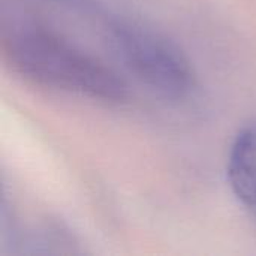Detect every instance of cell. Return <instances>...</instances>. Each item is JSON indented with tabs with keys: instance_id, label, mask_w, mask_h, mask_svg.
<instances>
[{
	"instance_id": "obj_4",
	"label": "cell",
	"mask_w": 256,
	"mask_h": 256,
	"mask_svg": "<svg viewBox=\"0 0 256 256\" xmlns=\"http://www.w3.org/2000/svg\"><path fill=\"white\" fill-rule=\"evenodd\" d=\"M50 2H54V3H58V4H69V6H76L80 4L82 0H50Z\"/></svg>"
},
{
	"instance_id": "obj_2",
	"label": "cell",
	"mask_w": 256,
	"mask_h": 256,
	"mask_svg": "<svg viewBox=\"0 0 256 256\" xmlns=\"http://www.w3.org/2000/svg\"><path fill=\"white\" fill-rule=\"evenodd\" d=\"M111 44L123 64L156 93L184 99L196 76L186 54L168 38L134 22L117 21L110 28Z\"/></svg>"
},
{
	"instance_id": "obj_1",
	"label": "cell",
	"mask_w": 256,
	"mask_h": 256,
	"mask_svg": "<svg viewBox=\"0 0 256 256\" xmlns=\"http://www.w3.org/2000/svg\"><path fill=\"white\" fill-rule=\"evenodd\" d=\"M4 50L12 68L38 86L108 104L128 98L126 82L111 68L48 30L22 28Z\"/></svg>"
},
{
	"instance_id": "obj_3",
	"label": "cell",
	"mask_w": 256,
	"mask_h": 256,
	"mask_svg": "<svg viewBox=\"0 0 256 256\" xmlns=\"http://www.w3.org/2000/svg\"><path fill=\"white\" fill-rule=\"evenodd\" d=\"M226 176L236 198L256 212V120L236 135L226 165Z\"/></svg>"
}]
</instances>
